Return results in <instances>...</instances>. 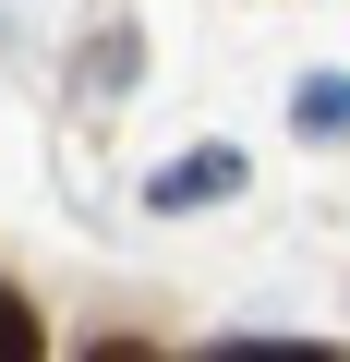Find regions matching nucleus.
<instances>
[{
  "label": "nucleus",
  "instance_id": "obj_2",
  "mask_svg": "<svg viewBox=\"0 0 350 362\" xmlns=\"http://www.w3.org/2000/svg\"><path fill=\"white\" fill-rule=\"evenodd\" d=\"M0 362H49V326H37L25 290H0Z\"/></svg>",
  "mask_w": 350,
  "mask_h": 362
},
{
  "label": "nucleus",
  "instance_id": "obj_4",
  "mask_svg": "<svg viewBox=\"0 0 350 362\" xmlns=\"http://www.w3.org/2000/svg\"><path fill=\"white\" fill-rule=\"evenodd\" d=\"M302 133H350V85H338V73L302 85Z\"/></svg>",
  "mask_w": 350,
  "mask_h": 362
},
{
  "label": "nucleus",
  "instance_id": "obj_3",
  "mask_svg": "<svg viewBox=\"0 0 350 362\" xmlns=\"http://www.w3.org/2000/svg\"><path fill=\"white\" fill-rule=\"evenodd\" d=\"M206 362H338V350H302V338H206Z\"/></svg>",
  "mask_w": 350,
  "mask_h": 362
},
{
  "label": "nucleus",
  "instance_id": "obj_5",
  "mask_svg": "<svg viewBox=\"0 0 350 362\" xmlns=\"http://www.w3.org/2000/svg\"><path fill=\"white\" fill-rule=\"evenodd\" d=\"M85 362H157V350H145V338H97Z\"/></svg>",
  "mask_w": 350,
  "mask_h": 362
},
{
  "label": "nucleus",
  "instance_id": "obj_1",
  "mask_svg": "<svg viewBox=\"0 0 350 362\" xmlns=\"http://www.w3.org/2000/svg\"><path fill=\"white\" fill-rule=\"evenodd\" d=\"M230 181H242V157H230V145H194V157L157 169V206H218Z\"/></svg>",
  "mask_w": 350,
  "mask_h": 362
}]
</instances>
